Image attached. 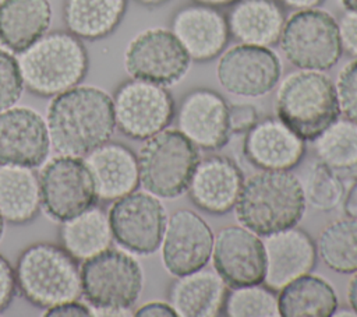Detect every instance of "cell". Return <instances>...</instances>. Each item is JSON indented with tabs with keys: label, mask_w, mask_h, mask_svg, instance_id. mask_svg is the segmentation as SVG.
I'll return each instance as SVG.
<instances>
[{
	"label": "cell",
	"mask_w": 357,
	"mask_h": 317,
	"mask_svg": "<svg viewBox=\"0 0 357 317\" xmlns=\"http://www.w3.org/2000/svg\"><path fill=\"white\" fill-rule=\"evenodd\" d=\"M264 237V283L268 288L279 292L293 279L312 271L318 253L307 232L293 226Z\"/></svg>",
	"instance_id": "obj_18"
},
{
	"label": "cell",
	"mask_w": 357,
	"mask_h": 317,
	"mask_svg": "<svg viewBox=\"0 0 357 317\" xmlns=\"http://www.w3.org/2000/svg\"><path fill=\"white\" fill-rule=\"evenodd\" d=\"M198 4L209 6V7H225V6H231L238 0H195Z\"/></svg>",
	"instance_id": "obj_44"
},
{
	"label": "cell",
	"mask_w": 357,
	"mask_h": 317,
	"mask_svg": "<svg viewBox=\"0 0 357 317\" xmlns=\"http://www.w3.org/2000/svg\"><path fill=\"white\" fill-rule=\"evenodd\" d=\"M191 59L172 29L149 28L131 39L124 53L126 71L137 80L163 87L180 82Z\"/></svg>",
	"instance_id": "obj_10"
},
{
	"label": "cell",
	"mask_w": 357,
	"mask_h": 317,
	"mask_svg": "<svg viewBox=\"0 0 357 317\" xmlns=\"http://www.w3.org/2000/svg\"><path fill=\"white\" fill-rule=\"evenodd\" d=\"M212 263L230 288L262 283L265 250L261 236L244 226H223L213 236Z\"/></svg>",
	"instance_id": "obj_15"
},
{
	"label": "cell",
	"mask_w": 357,
	"mask_h": 317,
	"mask_svg": "<svg viewBox=\"0 0 357 317\" xmlns=\"http://www.w3.org/2000/svg\"><path fill=\"white\" fill-rule=\"evenodd\" d=\"M227 289L216 271L204 267L176 277L169 289V303L180 317H216L223 313Z\"/></svg>",
	"instance_id": "obj_23"
},
{
	"label": "cell",
	"mask_w": 357,
	"mask_h": 317,
	"mask_svg": "<svg viewBox=\"0 0 357 317\" xmlns=\"http://www.w3.org/2000/svg\"><path fill=\"white\" fill-rule=\"evenodd\" d=\"M116 127L134 140H146L166 128L174 116V101L159 84L144 80L123 82L113 96Z\"/></svg>",
	"instance_id": "obj_12"
},
{
	"label": "cell",
	"mask_w": 357,
	"mask_h": 317,
	"mask_svg": "<svg viewBox=\"0 0 357 317\" xmlns=\"http://www.w3.org/2000/svg\"><path fill=\"white\" fill-rule=\"evenodd\" d=\"M178 130L197 147L219 149L229 141V105L212 89L198 88L187 94L177 113Z\"/></svg>",
	"instance_id": "obj_17"
},
{
	"label": "cell",
	"mask_w": 357,
	"mask_h": 317,
	"mask_svg": "<svg viewBox=\"0 0 357 317\" xmlns=\"http://www.w3.org/2000/svg\"><path fill=\"white\" fill-rule=\"evenodd\" d=\"M278 307L282 317H329L337 309V296L328 281L308 272L279 290Z\"/></svg>",
	"instance_id": "obj_27"
},
{
	"label": "cell",
	"mask_w": 357,
	"mask_h": 317,
	"mask_svg": "<svg viewBox=\"0 0 357 317\" xmlns=\"http://www.w3.org/2000/svg\"><path fill=\"white\" fill-rule=\"evenodd\" d=\"M79 270L82 295L103 314L126 316L141 295L142 268L126 251L109 247L84 260Z\"/></svg>",
	"instance_id": "obj_6"
},
{
	"label": "cell",
	"mask_w": 357,
	"mask_h": 317,
	"mask_svg": "<svg viewBox=\"0 0 357 317\" xmlns=\"http://www.w3.org/2000/svg\"><path fill=\"white\" fill-rule=\"evenodd\" d=\"M343 208L347 216L357 218V182L351 186V189L346 194Z\"/></svg>",
	"instance_id": "obj_41"
},
{
	"label": "cell",
	"mask_w": 357,
	"mask_h": 317,
	"mask_svg": "<svg viewBox=\"0 0 357 317\" xmlns=\"http://www.w3.org/2000/svg\"><path fill=\"white\" fill-rule=\"evenodd\" d=\"M172 32L194 61L219 56L230 36L227 18L215 7L204 4L180 8L173 17Z\"/></svg>",
	"instance_id": "obj_21"
},
{
	"label": "cell",
	"mask_w": 357,
	"mask_h": 317,
	"mask_svg": "<svg viewBox=\"0 0 357 317\" xmlns=\"http://www.w3.org/2000/svg\"><path fill=\"white\" fill-rule=\"evenodd\" d=\"M340 3L346 8V11H356L357 10V0H340Z\"/></svg>",
	"instance_id": "obj_45"
},
{
	"label": "cell",
	"mask_w": 357,
	"mask_h": 317,
	"mask_svg": "<svg viewBox=\"0 0 357 317\" xmlns=\"http://www.w3.org/2000/svg\"><path fill=\"white\" fill-rule=\"evenodd\" d=\"M38 177L42 207L54 221L74 218L98 198L92 175L79 156H56L45 163Z\"/></svg>",
	"instance_id": "obj_9"
},
{
	"label": "cell",
	"mask_w": 357,
	"mask_h": 317,
	"mask_svg": "<svg viewBox=\"0 0 357 317\" xmlns=\"http://www.w3.org/2000/svg\"><path fill=\"white\" fill-rule=\"evenodd\" d=\"M283 4L297 10H307L318 7L324 0H280Z\"/></svg>",
	"instance_id": "obj_42"
},
{
	"label": "cell",
	"mask_w": 357,
	"mask_h": 317,
	"mask_svg": "<svg viewBox=\"0 0 357 317\" xmlns=\"http://www.w3.org/2000/svg\"><path fill=\"white\" fill-rule=\"evenodd\" d=\"M213 232L206 221L191 209L180 208L166 221L162 237V261L173 277L204 268L212 256Z\"/></svg>",
	"instance_id": "obj_14"
},
{
	"label": "cell",
	"mask_w": 357,
	"mask_h": 317,
	"mask_svg": "<svg viewBox=\"0 0 357 317\" xmlns=\"http://www.w3.org/2000/svg\"><path fill=\"white\" fill-rule=\"evenodd\" d=\"M4 218L1 216V214H0V239H1V236H3V230H4Z\"/></svg>",
	"instance_id": "obj_47"
},
{
	"label": "cell",
	"mask_w": 357,
	"mask_h": 317,
	"mask_svg": "<svg viewBox=\"0 0 357 317\" xmlns=\"http://www.w3.org/2000/svg\"><path fill=\"white\" fill-rule=\"evenodd\" d=\"M216 75L229 94L259 98L269 94L279 82L282 63L269 47L240 43L220 56Z\"/></svg>",
	"instance_id": "obj_13"
},
{
	"label": "cell",
	"mask_w": 357,
	"mask_h": 317,
	"mask_svg": "<svg viewBox=\"0 0 357 317\" xmlns=\"http://www.w3.org/2000/svg\"><path fill=\"white\" fill-rule=\"evenodd\" d=\"M137 158L141 186L159 198L184 194L199 161L197 147L176 128L146 138Z\"/></svg>",
	"instance_id": "obj_7"
},
{
	"label": "cell",
	"mask_w": 357,
	"mask_h": 317,
	"mask_svg": "<svg viewBox=\"0 0 357 317\" xmlns=\"http://www.w3.org/2000/svg\"><path fill=\"white\" fill-rule=\"evenodd\" d=\"M303 189L305 201L322 212L335 209L344 198V186L340 177L319 161L310 168Z\"/></svg>",
	"instance_id": "obj_33"
},
{
	"label": "cell",
	"mask_w": 357,
	"mask_h": 317,
	"mask_svg": "<svg viewBox=\"0 0 357 317\" xmlns=\"http://www.w3.org/2000/svg\"><path fill=\"white\" fill-rule=\"evenodd\" d=\"M50 21L47 0H0V40L13 52L21 53L43 36Z\"/></svg>",
	"instance_id": "obj_25"
},
{
	"label": "cell",
	"mask_w": 357,
	"mask_h": 317,
	"mask_svg": "<svg viewBox=\"0 0 357 317\" xmlns=\"http://www.w3.org/2000/svg\"><path fill=\"white\" fill-rule=\"evenodd\" d=\"M243 183V172L234 161L213 155L198 161L187 193L199 209L222 215L234 208Z\"/></svg>",
	"instance_id": "obj_20"
},
{
	"label": "cell",
	"mask_w": 357,
	"mask_h": 317,
	"mask_svg": "<svg viewBox=\"0 0 357 317\" xmlns=\"http://www.w3.org/2000/svg\"><path fill=\"white\" fill-rule=\"evenodd\" d=\"M347 300H349L350 307L357 314V271L354 272V275L349 281V285H347Z\"/></svg>",
	"instance_id": "obj_43"
},
{
	"label": "cell",
	"mask_w": 357,
	"mask_h": 317,
	"mask_svg": "<svg viewBox=\"0 0 357 317\" xmlns=\"http://www.w3.org/2000/svg\"><path fill=\"white\" fill-rule=\"evenodd\" d=\"M343 49L357 59V10L346 11L339 22Z\"/></svg>",
	"instance_id": "obj_38"
},
{
	"label": "cell",
	"mask_w": 357,
	"mask_h": 317,
	"mask_svg": "<svg viewBox=\"0 0 357 317\" xmlns=\"http://www.w3.org/2000/svg\"><path fill=\"white\" fill-rule=\"evenodd\" d=\"M222 314L230 317H276L280 316L278 296L275 290L259 283L230 288Z\"/></svg>",
	"instance_id": "obj_32"
},
{
	"label": "cell",
	"mask_w": 357,
	"mask_h": 317,
	"mask_svg": "<svg viewBox=\"0 0 357 317\" xmlns=\"http://www.w3.org/2000/svg\"><path fill=\"white\" fill-rule=\"evenodd\" d=\"M126 6L127 0H64L63 20L77 38L96 40L119 27Z\"/></svg>",
	"instance_id": "obj_28"
},
{
	"label": "cell",
	"mask_w": 357,
	"mask_h": 317,
	"mask_svg": "<svg viewBox=\"0 0 357 317\" xmlns=\"http://www.w3.org/2000/svg\"><path fill=\"white\" fill-rule=\"evenodd\" d=\"M243 152L261 170H290L301 162L305 142L279 117H265L245 133Z\"/></svg>",
	"instance_id": "obj_19"
},
{
	"label": "cell",
	"mask_w": 357,
	"mask_h": 317,
	"mask_svg": "<svg viewBox=\"0 0 357 317\" xmlns=\"http://www.w3.org/2000/svg\"><path fill=\"white\" fill-rule=\"evenodd\" d=\"M303 183L289 170H261L244 180L236 218L241 226L268 236L293 228L305 211Z\"/></svg>",
	"instance_id": "obj_2"
},
{
	"label": "cell",
	"mask_w": 357,
	"mask_h": 317,
	"mask_svg": "<svg viewBox=\"0 0 357 317\" xmlns=\"http://www.w3.org/2000/svg\"><path fill=\"white\" fill-rule=\"evenodd\" d=\"M227 15L229 32L244 45L279 43L286 15L275 0H238Z\"/></svg>",
	"instance_id": "obj_24"
},
{
	"label": "cell",
	"mask_w": 357,
	"mask_h": 317,
	"mask_svg": "<svg viewBox=\"0 0 357 317\" xmlns=\"http://www.w3.org/2000/svg\"><path fill=\"white\" fill-rule=\"evenodd\" d=\"M312 142L318 161L333 172L357 170L356 121L336 119Z\"/></svg>",
	"instance_id": "obj_30"
},
{
	"label": "cell",
	"mask_w": 357,
	"mask_h": 317,
	"mask_svg": "<svg viewBox=\"0 0 357 317\" xmlns=\"http://www.w3.org/2000/svg\"><path fill=\"white\" fill-rule=\"evenodd\" d=\"M138 3L144 4V6H149V7H153V6H159L167 0H137Z\"/></svg>",
	"instance_id": "obj_46"
},
{
	"label": "cell",
	"mask_w": 357,
	"mask_h": 317,
	"mask_svg": "<svg viewBox=\"0 0 357 317\" xmlns=\"http://www.w3.org/2000/svg\"><path fill=\"white\" fill-rule=\"evenodd\" d=\"M279 45L284 57L301 70H329L343 52L339 22L317 7L293 13L283 25Z\"/></svg>",
	"instance_id": "obj_8"
},
{
	"label": "cell",
	"mask_w": 357,
	"mask_h": 317,
	"mask_svg": "<svg viewBox=\"0 0 357 317\" xmlns=\"http://www.w3.org/2000/svg\"><path fill=\"white\" fill-rule=\"evenodd\" d=\"M14 270L21 295L38 307L47 309L82 295L81 270L63 246L31 244L20 254Z\"/></svg>",
	"instance_id": "obj_5"
},
{
	"label": "cell",
	"mask_w": 357,
	"mask_h": 317,
	"mask_svg": "<svg viewBox=\"0 0 357 317\" xmlns=\"http://www.w3.org/2000/svg\"><path fill=\"white\" fill-rule=\"evenodd\" d=\"M46 126L57 154L82 158L113 135V98L98 87L75 85L53 96Z\"/></svg>",
	"instance_id": "obj_1"
},
{
	"label": "cell",
	"mask_w": 357,
	"mask_h": 317,
	"mask_svg": "<svg viewBox=\"0 0 357 317\" xmlns=\"http://www.w3.org/2000/svg\"><path fill=\"white\" fill-rule=\"evenodd\" d=\"M95 184L96 197L114 201L139 184L138 158L128 147L119 142H103L84 158Z\"/></svg>",
	"instance_id": "obj_22"
},
{
	"label": "cell",
	"mask_w": 357,
	"mask_h": 317,
	"mask_svg": "<svg viewBox=\"0 0 357 317\" xmlns=\"http://www.w3.org/2000/svg\"><path fill=\"white\" fill-rule=\"evenodd\" d=\"M17 60L24 87L45 98L78 85L88 71L84 43L66 31L45 34L22 50Z\"/></svg>",
	"instance_id": "obj_3"
},
{
	"label": "cell",
	"mask_w": 357,
	"mask_h": 317,
	"mask_svg": "<svg viewBox=\"0 0 357 317\" xmlns=\"http://www.w3.org/2000/svg\"><path fill=\"white\" fill-rule=\"evenodd\" d=\"M17 289L15 270L8 260L0 254V313L4 311L14 299Z\"/></svg>",
	"instance_id": "obj_37"
},
{
	"label": "cell",
	"mask_w": 357,
	"mask_h": 317,
	"mask_svg": "<svg viewBox=\"0 0 357 317\" xmlns=\"http://www.w3.org/2000/svg\"><path fill=\"white\" fill-rule=\"evenodd\" d=\"M22 89L24 81L17 57L0 49V112L14 106L21 98Z\"/></svg>",
	"instance_id": "obj_34"
},
{
	"label": "cell",
	"mask_w": 357,
	"mask_h": 317,
	"mask_svg": "<svg viewBox=\"0 0 357 317\" xmlns=\"http://www.w3.org/2000/svg\"><path fill=\"white\" fill-rule=\"evenodd\" d=\"M134 316H141V317H162V316H169V317H173V316H177L174 309L172 307L170 303H166V302H148L145 304H142L141 307H138L134 313Z\"/></svg>",
	"instance_id": "obj_40"
},
{
	"label": "cell",
	"mask_w": 357,
	"mask_h": 317,
	"mask_svg": "<svg viewBox=\"0 0 357 317\" xmlns=\"http://www.w3.org/2000/svg\"><path fill=\"white\" fill-rule=\"evenodd\" d=\"M258 121V112L250 103L229 106V126L231 134L247 133Z\"/></svg>",
	"instance_id": "obj_36"
},
{
	"label": "cell",
	"mask_w": 357,
	"mask_h": 317,
	"mask_svg": "<svg viewBox=\"0 0 357 317\" xmlns=\"http://www.w3.org/2000/svg\"><path fill=\"white\" fill-rule=\"evenodd\" d=\"M60 240L61 246L77 261L99 254L109 249L113 242L107 214L92 205L74 218L61 222Z\"/></svg>",
	"instance_id": "obj_29"
},
{
	"label": "cell",
	"mask_w": 357,
	"mask_h": 317,
	"mask_svg": "<svg viewBox=\"0 0 357 317\" xmlns=\"http://www.w3.org/2000/svg\"><path fill=\"white\" fill-rule=\"evenodd\" d=\"M317 253L325 265L340 274L357 271V218L347 216L326 225L318 239Z\"/></svg>",
	"instance_id": "obj_31"
},
{
	"label": "cell",
	"mask_w": 357,
	"mask_h": 317,
	"mask_svg": "<svg viewBox=\"0 0 357 317\" xmlns=\"http://www.w3.org/2000/svg\"><path fill=\"white\" fill-rule=\"evenodd\" d=\"M335 89L340 113L357 123V59L342 67Z\"/></svg>",
	"instance_id": "obj_35"
},
{
	"label": "cell",
	"mask_w": 357,
	"mask_h": 317,
	"mask_svg": "<svg viewBox=\"0 0 357 317\" xmlns=\"http://www.w3.org/2000/svg\"><path fill=\"white\" fill-rule=\"evenodd\" d=\"M39 177L32 168L0 165V214L6 222L22 225L40 211Z\"/></svg>",
	"instance_id": "obj_26"
},
{
	"label": "cell",
	"mask_w": 357,
	"mask_h": 317,
	"mask_svg": "<svg viewBox=\"0 0 357 317\" xmlns=\"http://www.w3.org/2000/svg\"><path fill=\"white\" fill-rule=\"evenodd\" d=\"M46 317H66V316H92L91 309L84 304L82 302L77 300H68L59 304H54L52 307H47L43 313Z\"/></svg>",
	"instance_id": "obj_39"
},
{
	"label": "cell",
	"mask_w": 357,
	"mask_h": 317,
	"mask_svg": "<svg viewBox=\"0 0 357 317\" xmlns=\"http://www.w3.org/2000/svg\"><path fill=\"white\" fill-rule=\"evenodd\" d=\"M107 216L113 239L126 250L148 256L160 247L167 215L159 197L134 190L114 200Z\"/></svg>",
	"instance_id": "obj_11"
},
{
	"label": "cell",
	"mask_w": 357,
	"mask_h": 317,
	"mask_svg": "<svg viewBox=\"0 0 357 317\" xmlns=\"http://www.w3.org/2000/svg\"><path fill=\"white\" fill-rule=\"evenodd\" d=\"M275 106L278 117L304 141H314L340 115L335 84L317 70L289 73L278 87Z\"/></svg>",
	"instance_id": "obj_4"
},
{
	"label": "cell",
	"mask_w": 357,
	"mask_h": 317,
	"mask_svg": "<svg viewBox=\"0 0 357 317\" xmlns=\"http://www.w3.org/2000/svg\"><path fill=\"white\" fill-rule=\"evenodd\" d=\"M46 120L33 109L11 106L0 112V165L38 168L47 158Z\"/></svg>",
	"instance_id": "obj_16"
}]
</instances>
